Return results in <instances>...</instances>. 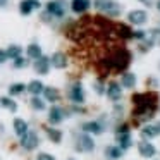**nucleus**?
<instances>
[{
    "label": "nucleus",
    "instance_id": "obj_30",
    "mask_svg": "<svg viewBox=\"0 0 160 160\" xmlns=\"http://www.w3.org/2000/svg\"><path fill=\"white\" fill-rule=\"evenodd\" d=\"M112 2H114V0H95L93 5H95V9H97V11L105 12V11H107V9L112 5Z\"/></svg>",
    "mask_w": 160,
    "mask_h": 160
},
{
    "label": "nucleus",
    "instance_id": "obj_32",
    "mask_svg": "<svg viewBox=\"0 0 160 160\" xmlns=\"http://www.w3.org/2000/svg\"><path fill=\"white\" fill-rule=\"evenodd\" d=\"M29 103H31V107L35 108V110H38V112L45 110V102H43V100H42V98H40V97H33Z\"/></svg>",
    "mask_w": 160,
    "mask_h": 160
},
{
    "label": "nucleus",
    "instance_id": "obj_19",
    "mask_svg": "<svg viewBox=\"0 0 160 160\" xmlns=\"http://www.w3.org/2000/svg\"><path fill=\"white\" fill-rule=\"evenodd\" d=\"M43 83L42 81H38V79H33L31 83L28 84V86H26V90L29 91V93L33 95V97H38V95H42V91H43Z\"/></svg>",
    "mask_w": 160,
    "mask_h": 160
},
{
    "label": "nucleus",
    "instance_id": "obj_11",
    "mask_svg": "<svg viewBox=\"0 0 160 160\" xmlns=\"http://www.w3.org/2000/svg\"><path fill=\"white\" fill-rule=\"evenodd\" d=\"M62 119H64V108L53 105V107L50 108V112H48V122L53 124V126H57V124L62 122Z\"/></svg>",
    "mask_w": 160,
    "mask_h": 160
},
{
    "label": "nucleus",
    "instance_id": "obj_42",
    "mask_svg": "<svg viewBox=\"0 0 160 160\" xmlns=\"http://www.w3.org/2000/svg\"><path fill=\"white\" fill-rule=\"evenodd\" d=\"M157 9H158V12H160V0L157 2Z\"/></svg>",
    "mask_w": 160,
    "mask_h": 160
},
{
    "label": "nucleus",
    "instance_id": "obj_41",
    "mask_svg": "<svg viewBox=\"0 0 160 160\" xmlns=\"http://www.w3.org/2000/svg\"><path fill=\"white\" fill-rule=\"evenodd\" d=\"M155 128H157V131H158V134H160V122H158V124H155Z\"/></svg>",
    "mask_w": 160,
    "mask_h": 160
},
{
    "label": "nucleus",
    "instance_id": "obj_28",
    "mask_svg": "<svg viewBox=\"0 0 160 160\" xmlns=\"http://www.w3.org/2000/svg\"><path fill=\"white\" fill-rule=\"evenodd\" d=\"M115 29H117V33L121 35L122 40H131V29H129V26L126 24H115Z\"/></svg>",
    "mask_w": 160,
    "mask_h": 160
},
{
    "label": "nucleus",
    "instance_id": "obj_3",
    "mask_svg": "<svg viewBox=\"0 0 160 160\" xmlns=\"http://www.w3.org/2000/svg\"><path fill=\"white\" fill-rule=\"evenodd\" d=\"M38 145H40V138H38V134H36L35 131H29L28 129V132L21 136V146L24 150H28V152L35 150Z\"/></svg>",
    "mask_w": 160,
    "mask_h": 160
},
{
    "label": "nucleus",
    "instance_id": "obj_1",
    "mask_svg": "<svg viewBox=\"0 0 160 160\" xmlns=\"http://www.w3.org/2000/svg\"><path fill=\"white\" fill-rule=\"evenodd\" d=\"M129 62H131V52H128V50H117V52L112 53V55L105 60V66L112 67V69L117 71V72H124L126 67L129 66Z\"/></svg>",
    "mask_w": 160,
    "mask_h": 160
},
{
    "label": "nucleus",
    "instance_id": "obj_29",
    "mask_svg": "<svg viewBox=\"0 0 160 160\" xmlns=\"http://www.w3.org/2000/svg\"><path fill=\"white\" fill-rule=\"evenodd\" d=\"M26 91V86L22 83H14L9 86V95H12V97H16V95H22Z\"/></svg>",
    "mask_w": 160,
    "mask_h": 160
},
{
    "label": "nucleus",
    "instance_id": "obj_35",
    "mask_svg": "<svg viewBox=\"0 0 160 160\" xmlns=\"http://www.w3.org/2000/svg\"><path fill=\"white\" fill-rule=\"evenodd\" d=\"M36 160H55V158H53V155H50V153H40Z\"/></svg>",
    "mask_w": 160,
    "mask_h": 160
},
{
    "label": "nucleus",
    "instance_id": "obj_17",
    "mask_svg": "<svg viewBox=\"0 0 160 160\" xmlns=\"http://www.w3.org/2000/svg\"><path fill=\"white\" fill-rule=\"evenodd\" d=\"M122 155H124V150L119 145L117 146H107V148H105V157L110 158V160H117V158H121Z\"/></svg>",
    "mask_w": 160,
    "mask_h": 160
},
{
    "label": "nucleus",
    "instance_id": "obj_37",
    "mask_svg": "<svg viewBox=\"0 0 160 160\" xmlns=\"http://www.w3.org/2000/svg\"><path fill=\"white\" fill-rule=\"evenodd\" d=\"M95 90H97V93H98V95H103V93H105L103 86H102V81H98V83L95 84Z\"/></svg>",
    "mask_w": 160,
    "mask_h": 160
},
{
    "label": "nucleus",
    "instance_id": "obj_20",
    "mask_svg": "<svg viewBox=\"0 0 160 160\" xmlns=\"http://www.w3.org/2000/svg\"><path fill=\"white\" fill-rule=\"evenodd\" d=\"M14 131H16V134H18V136L26 134V132H28V122H26L24 119L16 117L14 119Z\"/></svg>",
    "mask_w": 160,
    "mask_h": 160
},
{
    "label": "nucleus",
    "instance_id": "obj_13",
    "mask_svg": "<svg viewBox=\"0 0 160 160\" xmlns=\"http://www.w3.org/2000/svg\"><path fill=\"white\" fill-rule=\"evenodd\" d=\"M143 42H146L150 47L158 45V43H160V28L148 29V31L145 33V38H143Z\"/></svg>",
    "mask_w": 160,
    "mask_h": 160
},
{
    "label": "nucleus",
    "instance_id": "obj_12",
    "mask_svg": "<svg viewBox=\"0 0 160 160\" xmlns=\"http://www.w3.org/2000/svg\"><path fill=\"white\" fill-rule=\"evenodd\" d=\"M107 97L110 98L112 102L121 100V97H122V88H121V84L115 83V81H112V83L108 84V88H107Z\"/></svg>",
    "mask_w": 160,
    "mask_h": 160
},
{
    "label": "nucleus",
    "instance_id": "obj_21",
    "mask_svg": "<svg viewBox=\"0 0 160 160\" xmlns=\"http://www.w3.org/2000/svg\"><path fill=\"white\" fill-rule=\"evenodd\" d=\"M26 53H28V57H29V59H33V60L43 55V53H42V47H40L38 43H29L28 48H26Z\"/></svg>",
    "mask_w": 160,
    "mask_h": 160
},
{
    "label": "nucleus",
    "instance_id": "obj_15",
    "mask_svg": "<svg viewBox=\"0 0 160 160\" xmlns=\"http://www.w3.org/2000/svg\"><path fill=\"white\" fill-rule=\"evenodd\" d=\"M43 97H45V100L47 102H52V103H55V102H59L60 100V93H59V90L57 88H53V86H47V88H43Z\"/></svg>",
    "mask_w": 160,
    "mask_h": 160
},
{
    "label": "nucleus",
    "instance_id": "obj_5",
    "mask_svg": "<svg viewBox=\"0 0 160 160\" xmlns=\"http://www.w3.org/2000/svg\"><path fill=\"white\" fill-rule=\"evenodd\" d=\"M76 148L79 150V152H93V150H95V141H93V138H91L88 132L81 134L79 138H78Z\"/></svg>",
    "mask_w": 160,
    "mask_h": 160
},
{
    "label": "nucleus",
    "instance_id": "obj_24",
    "mask_svg": "<svg viewBox=\"0 0 160 160\" xmlns=\"http://www.w3.org/2000/svg\"><path fill=\"white\" fill-rule=\"evenodd\" d=\"M136 84V76L132 72H124L122 74V79H121V86L124 88H132Z\"/></svg>",
    "mask_w": 160,
    "mask_h": 160
},
{
    "label": "nucleus",
    "instance_id": "obj_26",
    "mask_svg": "<svg viewBox=\"0 0 160 160\" xmlns=\"http://www.w3.org/2000/svg\"><path fill=\"white\" fill-rule=\"evenodd\" d=\"M47 134H48L50 141H53V143L62 141V131H59V129H55V128H47Z\"/></svg>",
    "mask_w": 160,
    "mask_h": 160
},
{
    "label": "nucleus",
    "instance_id": "obj_14",
    "mask_svg": "<svg viewBox=\"0 0 160 160\" xmlns=\"http://www.w3.org/2000/svg\"><path fill=\"white\" fill-rule=\"evenodd\" d=\"M50 64H52L55 69H64V67L67 66V57H66V53L55 52V53L52 55V59H50Z\"/></svg>",
    "mask_w": 160,
    "mask_h": 160
},
{
    "label": "nucleus",
    "instance_id": "obj_6",
    "mask_svg": "<svg viewBox=\"0 0 160 160\" xmlns=\"http://www.w3.org/2000/svg\"><path fill=\"white\" fill-rule=\"evenodd\" d=\"M132 102L136 105H155L157 103V95L155 93H136L132 97Z\"/></svg>",
    "mask_w": 160,
    "mask_h": 160
},
{
    "label": "nucleus",
    "instance_id": "obj_10",
    "mask_svg": "<svg viewBox=\"0 0 160 160\" xmlns=\"http://www.w3.org/2000/svg\"><path fill=\"white\" fill-rule=\"evenodd\" d=\"M35 71L38 74H48V71H50V59L48 57H45V55H42V57H38V59H35Z\"/></svg>",
    "mask_w": 160,
    "mask_h": 160
},
{
    "label": "nucleus",
    "instance_id": "obj_27",
    "mask_svg": "<svg viewBox=\"0 0 160 160\" xmlns=\"http://www.w3.org/2000/svg\"><path fill=\"white\" fill-rule=\"evenodd\" d=\"M141 136L145 139H152V138H155V136H158V131H157L155 126H146V128L141 129Z\"/></svg>",
    "mask_w": 160,
    "mask_h": 160
},
{
    "label": "nucleus",
    "instance_id": "obj_34",
    "mask_svg": "<svg viewBox=\"0 0 160 160\" xmlns=\"http://www.w3.org/2000/svg\"><path fill=\"white\" fill-rule=\"evenodd\" d=\"M143 38H145V31H132L131 33V40H139L141 42Z\"/></svg>",
    "mask_w": 160,
    "mask_h": 160
},
{
    "label": "nucleus",
    "instance_id": "obj_38",
    "mask_svg": "<svg viewBox=\"0 0 160 160\" xmlns=\"http://www.w3.org/2000/svg\"><path fill=\"white\" fill-rule=\"evenodd\" d=\"M5 60H7V53H5V50L0 48V64H4Z\"/></svg>",
    "mask_w": 160,
    "mask_h": 160
},
{
    "label": "nucleus",
    "instance_id": "obj_16",
    "mask_svg": "<svg viewBox=\"0 0 160 160\" xmlns=\"http://www.w3.org/2000/svg\"><path fill=\"white\" fill-rule=\"evenodd\" d=\"M71 9L72 12L76 14H83L90 9V0H72V4H71Z\"/></svg>",
    "mask_w": 160,
    "mask_h": 160
},
{
    "label": "nucleus",
    "instance_id": "obj_40",
    "mask_svg": "<svg viewBox=\"0 0 160 160\" xmlns=\"http://www.w3.org/2000/svg\"><path fill=\"white\" fill-rule=\"evenodd\" d=\"M7 5V0H0V7H5Z\"/></svg>",
    "mask_w": 160,
    "mask_h": 160
},
{
    "label": "nucleus",
    "instance_id": "obj_22",
    "mask_svg": "<svg viewBox=\"0 0 160 160\" xmlns=\"http://www.w3.org/2000/svg\"><path fill=\"white\" fill-rule=\"evenodd\" d=\"M117 145L121 146L122 150H128L129 146L132 145L131 134H129V132H121V134H117Z\"/></svg>",
    "mask_w": 160,
    "mask_h": 160
},
{
    "label": "nucleus",
    "instance_id": "obj_43",
    "mask_svg": "<svg viewBox=\"0 0 160 160\" xmlns=\"http://www.w3.org/2000/svg\"><path fill=\"white\" fill-rule=\"evenodd\" d=\"M69 160H74V158H69Z\"/></svg>",
    "mask_w": 160,
    "mask_h": 160
},
{
    "label": "nucleus",
    "instance_id": "obj_9",
    "mask_svg": "<svg viewBox=\"0 0 160 160\" xmlns=\"http://www.w3.org/2000/svg\"><path fill=\"white\" fill-rule=\"evenodd\" d=\"M35 9H40L38 0H22L21 4H19V12L22 16H29Z\"/></svg>",
    "mask_w": 160,
    "mask_h": 160
},
{
    "label": "nucleus",
    "instance_id": "obj_4",
    "mask_svg": "<svg viewBox=\"0 0 160 160\" xmlns=\"http://www.w3.org/2000/svg\"><path fill=\"white\" fill-rule=\"evenodd\" d=\"M69 98H71V102H74V103H83V102H84L83 84L78 83V81L74 84H71V88H69Z\"/></svg>",
    "mask_w": 160,
    "mask_h": 160
},
{
    "label": "nucleus",
    "instance_id": "obj_36",
    "mask_svg": "<svg viewBox=\"0 0 160 160\" xmlns=\"http://www.w3.org/2000/svg\"><path fill=\"white\" fill-rule=\"evenodd\" d=\"M121 132H129V126H126V124L119 126L117 131H115V134H121Z\"/></svg>",
    "mask_w": 160,
    "mask_h": 160
},
{
    "label": "nucleus",
    "instance_id": "obj_7",
    "mask_svg": "<svg viewBox=\"0 0 160 160\" xmlns=\"http://www.w3.org/2000/svg\"><path fill=\"white\" fill-rule=\"evenodd\" d=\"M138 150H139V155L145 157V158H152V157L157 153L155 146H153L152 143L148 141V139H145V141H139V143H138Z\"/></svg>",
    "mask_w": 160,
    "mask_h": 160
},
{
    "label": "nucleus",
    "instance_id": "obj_31",
    "mask_svg": "<svg viewBox=\"0 0 160 160\" xmlns=\"http://www.w3.org/2000/svg\"><path fill=\"white\" fill-rule=\"evenodd\" d=\"M105 14L110 16V18H117V16H121V5L115 4V2H112V5L105 11Z\"/></svg>",
    "mask_w": 160,
    "mask_h": 160
},
{
    "label": "nucleus",
    "instance_id": "obj_23",
    "mask_svg": "<svg viewBox=\"0 0 160 160\" xmlns=\"http://www.w3.org/2000/svg\"><path fill=\"white\" fill-rule=\"evenodd\" d=\"M5 53H7V59H18L19 55H22V47L21 45H9L5 48Z\"/></svg>",
    "mask_w": 160,
    "mask_h": 160
},
{
    "label": "nucleus",
    "instance_id": "obj_25",
    "mask_svg": "<svg viewBox=\"0 0 160 160\" xmlns=\"http://www.w3.org/2000/svg\"><path fill=\"white\" fill-rule=\"evenodd\" d=\"M0 105H2L4 108H7V110H11V112L18 110V103L9 97H0Z\"/></svg>",
    "mask_w": 160,
    "mask_h": 160
},
{
    "label": "nucleus",
    "instance_id": "obj_2",
    "mask_svg": "<svg viewBox=\"0 0 160 160\" xmlns=\"http://www.w3.org/2000/svg\"><path fill=\"white\" fill-rule=\"evenodd\" d=\"M45 11H47V14H48L50 18L60 19V18L66 16L67 7H66V2H64V0H50L48 4L45 5Z\"/></svg>",
    "mask_w": 160,
    "mask_h": 160
},
{
    "label": "nucleus",
    "instance_id": "obj_39",
    "mask_svg": "<svg viewBox=\"0 0 160 160\" xmlns=\"http://www.w3.org/2000/svg\"><path fill=\"white\" fill-rule=\"evenodd\" d=\"M139 2H141V4H145V5H152V2H150V0H139Z\"/></svg>",
    "mask_w": 160,
    "mask_h": 160
},
{
    "label": "nucleus",
    "instance_id": "obj_18",
    "mask_svg": "<svg viewBox=\"0 0 160 160\" xmlns=\"http://www.w3.org/2000/svg\"><path fill=\"white\" fill-rule=\"evenodd\" d=\"M83 131L84 132H91V134H100V132L103 131V128H102L100 122L93 121V122H84V124H83Z\"/></svg>",
    "mask_w": 160,
    "mask_h": 160
},
{
    "label": "nucleus",
    "instance_id": "obj_33",
    "mask_svg": "<svg viewBox=\"0 0 160 160\" xmlns=\"http://www.w3.org/2000/svg\"><path fill=\"white\" fill-rule=\"evenodd\" d=\"M26 66H28V59H24L22 55L14 59V69H24Z\"/></svg>",
    "mask_w": 160,
    "mask_h": 160
},
{
    "label": "nucleus",
    "instance_id": "obj_8",
    "mask_svg": "<svg viewBox=\"0 0 160 160\" xmlns=\"http://www.w3.org/2000/svg\"><path fill=\"white\" fill-rule=\"evenodd\" d=\"M128 19H129V22H132L134 26H141V24H145V22H146L148 14H146V11H141V9H139V11L129 12Z\"/></svg>",
    "mask_w": 160,
    "mask_h": 160
}]
</instances>
